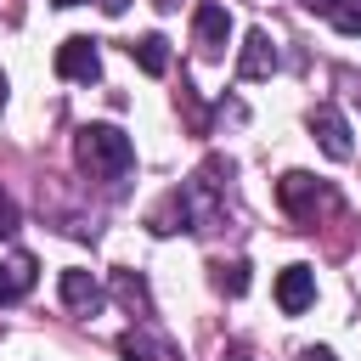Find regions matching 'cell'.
Returning <instances> with one entry per match:
<instances>
[{
  "label": "cell",
  "instance_id": "1",
  "mask_svg": "<svg viewBox=\"0 0 361 361\" xmlns=\"http://www.w3.org/2000/svg\"><path fill=\"white\" fill-rule=\"evenodd\" d=\"M79 164L90 169V175H130V164H135V147H130V135L124 130H113V124H85L79 130Z\"/></svg>",
  "mask_w": 361,
  "mask_h": 361
},
{
  "label": "cell",
  "instance_id": "2",
  "mask_svg": "<svg viewBox=\"0 0 361 361\" xmlns=\"http://www.w3.org/2000/svg\"><path fill=\"white\" fill-rule=\"evenodd\" d=\"M276 197H282V209L299 214V220H316V209H333V192H327L322 180H310L305 169H288L282 186H276Z\"/></svg>",
  "mask_w": 361,
  "mask_h": 361
},
{
  "label": "cell",
  "instance_id": "3",
  "mask_svg": "<svg viewBox=\"0 0 361 361\" xmlns=\"http://www.w3.org/2000/svg\"><path fill=\"white\" fill-rule=\"evenodd\" d=\"M56 73L73 79V85H96V79H102V51H96V39H85V34L62 39V45H56Z\"/></svg>",
  "mask_w": 361,
  "mask_h": 361
},
{
  "label": "cell",
  "instance_id": "4",
  "mask_svg": "<svg viewBox=\"0 0 361 361\" xmlns=\"http://www.w3.org/2000/svg\"><path fill=\"white\" fill-rule=\"evenodd\" d=\"M310 135H316V141H322V152H327V158H338V164L355 152V141H350V118H344L333 102L310 107Z\"/></svg>",
  "mask_w": 361,
  "mask_h": 361
},
{
  "label": "cell",
  "instance_id": "5",
  "mask_svg": "<svg viewBox=\"0 0 361 361\" xmlns=\"http://www.w3.org/2000/svg\"><path fill=\"white\" fill-rule=\"evenodd\" d=\"M276 68H282V56H276L271 34H265V28H248V34H243V51H237V73H243V79H271Z\"/></svg>",
  "mask_w": 361,
  "mask_h": 361
},
{
  "label": "cell",
  "instance_id": "6",
  "mask_svg": "<svg viewBox=\"0 0 361 361\" xmlns=\"http://www.w3.org/2000/svg\"><path fill=\"white\" fill-rule=\"evenodd\" d=\"M276 305H282L288 316L310 310V305H316V271H310V265H288V271L276 276Z\"/></svg>",
  "mask_w": 361,
  "mask_h": 361
},
{
  "label": "cell",
  "instance_id": "7",
  "mask_svg": "<svg viewBox=\"0 0 361 361\" xmlns=\"http://www.w3.org/2000/svg\"><path fill=\"white\" fill-rule=\"evenodd\" d=\"M192 28H197V45H203L209 56H220V51H226V39H231V11H226L220 0H203V6H197V17H192Z\"/></svg>",
  "mask_w": 361,
  "mask_h": 361
},
{
  "label": "cell",
  "instance_id": "8",
  "mask_svg": "<svg viewBox=\"0 0 361 361\" xmlns=\"http://www.w3.org/2000/svg\"><path fill=\"white\" fill-rule=\"evenodd\" d=\"M62 305L79 310V316L102 310V282H96L90 271H62Z\"/></svg>",
  "mask_w": 361,
  "mask_h": 361
},
{
  "label": "cell",
  "instance_id": "9",
  "mask_svg": "<svg viewBox=\"0 0 361 361\" xmlns=\"http://www.w3.org/2000/svg\"><path fill=\"white\" fill-rule=\"evenodd\" d=\"M28 288H34V259H28V254L6 259V265H0V305H17Z\"/></svg>",
  "mask_w": 361,
  "mask_h": 361
},
{
  "label": "cell",
  "instance_id": "10",
  "mask_svg": "<svg viewBox=\"0 0 361 361\" xmlns=\"http://www.w3.org/2000/svg\"><path fill=\"white\" fill-rule=\"evenodd\" d=\"M130 56H135V62H141V73H152V79H158V73H169V39H164V34H141V39L130 45Z\"/></svg>",
  "mask_w": 361,
  "mask_h": 361
},
{
  "label": "cell",
  "instance_id": "11",
  "mask_svg": "<svg viewBox=\"0 0 361 361\" xmlns=\"http://www.w3.org/2000/svg\"><path fill=\"white\" fill-rule=\"evenodd\" d=\"M333 28L355 39V34H361V0H338V6H333Z\"/></svg>",
  "mask_w": 361,
  "mask_h": 361
},
{
  "label": "cell",
  "instance_id": "12",
  "mask_svg": "<svg viewBox=\"0 0 361 361\" xmlns=\"http://www.w3.org/2000/svg\"><path fill=\"white\" fill-rule=\"evenodd\" d=\"M226 293H248V265L243 259H231V265H220V276H214Z\"/></svg>",
  "mask_w": 361,
  "mask_h": 361
},
{
  "label": "cell",
  "instance_id": "13",
  "mask_svg": "<svg viewBox=\"0 0 361 361\" xmlns=\"http://www.w3.org/2000/svg\"><path fill=\"white\" fill-rule=\"evenodd\" d=\"M118 350H124L130 361H152V355H158V350H152V344H147L141 333H124V338H118Z\"/></svg>",
  "mask_w": 361,
  "mask_h": 361
},
{
  "label": "cell",
  "instance_id": "14",
  "mask_svg": "<svg viewBox=\"0 0 361 361\" xmlns=\"http://www.w3.org/2000/svg\"><path fill=\"white\" fill-rule=\"evenodd\" d=\"M11 231H17V203L0 192V237H11Z\"/></svg>",
  "mask_w": 361,
  "mask_h": 361
},
{
  "label": "cell",
  "instance_id": "15",
  "mask_svg": "<svg viewBox=\"0 0 361 361\" xmlns=\"http://www.w3.org/2000/svg\"><path fill=\"white\" fill-rule=\"evenodd\" d=\"M299 6H305V11H322V17H333V6H338V0H299Z\"/></svg>",
  "mask_w": 361,
  "mask_h": 361
},
{
  "label": "cell",
  "instance_id": "16",
  "mask_svg": "<svg viewBox=\"0 0 361 361\" xmlns=\"http://www.w3.org/2000/svg\"><path fill=\"white\" fill-rule=\"evenodd\" d=\"M299 361H333V350H305Z\"/></svg>",
  "mask_w": 361,
  "mask_h": 361
},
{
  "label": "cell",
  "instance_id": "17",
  "mask_svg": "<svg viewBox=\"0 0 361 361\" xmlns=\"http://www.w3.org/2000/svg\"><path fill=\"white\" fill-rule=\"evenodd\" d=\"M152 6H158V11H175V6H180V0H152Z\"/></svg>",
  "mask_w": 361,
  "mask_h": 361
},
{
  "label": "cell",
  "instance_id": "18",
  "mask_svg": "<svg viewBox=\"0 0 361 361\" xmlns=\"http://www.w3.org/2000/svg\"><path fill=\"white\" fill-rule=\"evenodd\" d=\"M0 107H6V73H0Z\"/></svg>",
  "mask_w": 361,
  "mask_h": 361
},
{
  "label": "cell",
  "instance_id": "19",
  "mask_svg": "<svg viewBox=\"0 0 361 361\" xmlns=\"http://www.w3.org/2000/svg\"><path fill=\"white\" fill-rule=\"evenodd\" d=\"M56 6H79V0H56Z\"/></svg>",
  "mask_w": 361,
  "mask_h": 361
},
{
  "label": "cell",
  "instance_id": "20",
  "mask_svg": "<svg viewBox=\"0 0 361 361\" xmlns=\"http://www.w3.org/2000/svg\"><path fill=\"white\" fill-rule=\"evenodd\" d=\"M231 361H248V355H231Z\"/></svg>",
  "mask_w": 361,
  "mask_h": 361
}]
</instances>
